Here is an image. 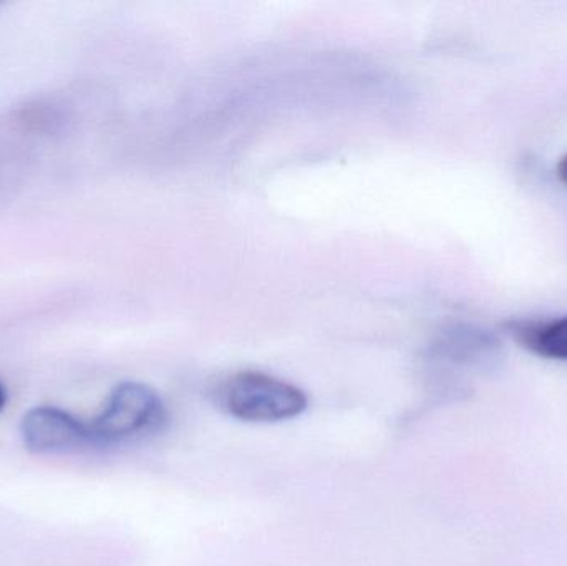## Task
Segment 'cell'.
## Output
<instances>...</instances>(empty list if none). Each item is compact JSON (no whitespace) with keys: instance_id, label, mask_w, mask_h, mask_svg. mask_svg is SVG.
I'll return each mask as SVG.
<instances>
[{"instance_id":"obj_1","label":"cell","mask_w":567,"mask_h":566,"mask_svg":"<svg viewBox=\"0 0 567 566\" xmlns=\"http://www.w3.org/2000/svg\"><path fill=\"white\" fill-rule=\"evenodd\" d=\"M218 404L238 421L271 424L299 418L307 409V395L275 375L245 371L219 388Z\"/></svg>"},{"instance_id":"obj_2","label":"cell","mask_w":567,"mask_h":566,"mask_svg":"<svg viewBox=\"0 0 567 566\" xmlns=\"http://www.w3.org/2000/svg\"><path fill=\"white\" fill-rule=\"evenodd\" d=\"M166 424L162 398L148 385L123 382L90 422L93 445H116L158 434Z\"/></svg>"},{"instance_id":"obj_3","label":"cell","mask_w":567,"mask_h":566,"mask_svg":"<svg viewBox=\"0 0 567 566\" xmlns=\"http://www.w3.org/2000/svg\"><path fill=\"white\" fill-rule=\"evenodd\" d=\"M23 444L37 454L93 445L89 424L56 408H35L23 415Z\"/></svg>"},{"instance_id":"obj_4","label":"cell","mask_w":567,"mask_h":566,"mask_svg":"<svg viewBox=\"0 0 567 566\" xmlns=\"http://www.w3.org/2000/svg\"><path fill=\"white\" fill-rule=\"evenodd\" d=\"M516 336L535 354L553 361H567V316L538 325L519 326Z\"/></svg>"},{"instance_id":"obj_5","label":"cell","mask_w":567,"mask_h":566,"mask_svg":"<svg viewBox=\"0 0 567 566\" xmlns=\"http://www.w3.org/2000/svg\"><path fill=\"white\" fill-rule=\"evenodd\" d=\"M558 172L559 179L567 186V153L563 156L561 162L558 163Z\"/></svg>"},{"instance_id":"obj_6","label":"cell","mask_w":567,"mask_h":566,"mask_svg":"<svg viewBox=\"0 0 567 566\" xmlns=\"http://www.w3.org/2000/svg\"><path fill=\"white\" fill-rule=\"evenodd\" d=\"M6 401H7L6 388H3L2 381H0V411H2L3 405H6Z\"/></svg>"}]
</instances>
